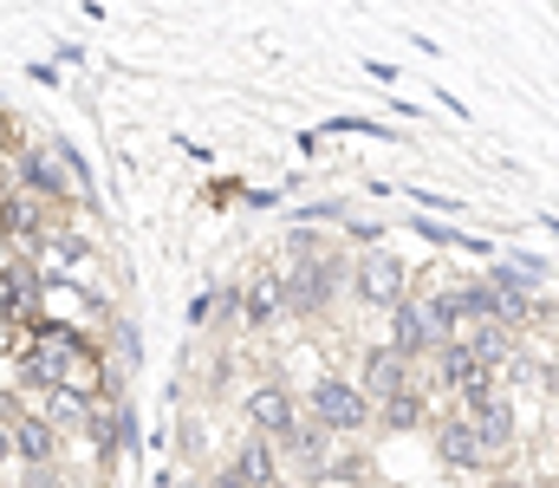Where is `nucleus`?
Wrapping results in <instances>:
<instances>
[{"mask_svg":"<svg viewBox=\"0 0 559 488\" xmlns=\"http://www.w3.org/2000/svg\"><path fill=\"white\" fill-rule=\"evenodd\" d=\"M475 365H481V358H475L468 345H442V384H449V391H455V384H462Z\"/></svg>","mask_w":559,"mask_h":488,"instance_id":"14","label":"nucleus"},{"mask_svg":"<svg viewBox=\"0 0 559 488\" xmlns=\"http://www.w3.org/2000/svg\"><path fill=\"white\" fill-rule=\"evenodd\" d=\"M248 424H254V437H286V430L299 424V404H293V391H280V384L248 391Z\"/></svg>","mask_w":559,"mask_h":488,"instance_id":"5","label":"nucleus"},{"mask_svg":"<svg viewBox=\"0 0 559 488\" xmlns=\"http://www.w3.org/2000/svg\"><path fill=\"white\" fill-rule=\"evenodd\" d=\"M26 371L46 384V391H72V397H98L105 384H118L111 378V365L72 332V325H33L26 332Z\"/></svg>","mask_w":559,"mask_h":488,"instance_id":"1","label":"nucleus"},{"mask_svg":"<svg viewBox=\"0 0 559 488\" xmlns=\"http://www.w3.org/2000/svg\"><path fill=\"white\" fill-rule=\"evenodd\" d=\"M0 235H13V248H20V254L46 248V235H39V202H33V195H20V189H7V195H0Z\"/></svg>","mask_w":559,"mask_h":488,"instance_id":"7","label":"nucleus"},{"mask_svg":"<svg viewBox=\"0 0 559 488\" xmlns=\"http://www.w3.org/2000/svg\"><path fill=\"white\" fill-rule=\"evenodd\" d=\"M312 424H319L325 437H352V430L371 424V397H365L358 384H345V378H319V384H312Z\"/></svg>","mask_w":559,"mask_h":488,"instance_id":"2","label":"nucleus"},{"mask_svg":"<svg viewBox=\"0 0 559 488\" xmlns=\"http://www.w3.org/2000/svg\"><path fill=\"white\" fill-rule=\"evenodd\" d=\"M280 307H286V274H261L254 287H248V325H274L280 320Z\"/></svg>","mask_w":559,"mask_h":488,"instance_id":"12","label":"nucleus"},{"mask_svg":"<svg viewBox=\"0 0 559 488\" xmlns=\"http://www.w3.org/2000/svg\"><path fill=\"white\" fill-rule=\"evenodd\" d=\"M468 430H475V443H481V456L495 463L508 443H514V410H508V397H495V404H481L475 417H468Z\"/></svg>","mask_w":559,"mask_h":488,"instance_id":"9","label":"nucleus"},{"mask_svg":"<svg viewBox=\"0 0 559 488\" xmlns=\"http://www.w3.org/2000/svg\"><path fill=\"white\" fill-rule=\"evenodd\" d=\"M0 417H7V424H0V430H7V443H13L33 469H46V463H52V424H46L39 410H13L7 397H0Z\"/></svg>","mask_w":559,"mask_h":488,"instance_id":"4","label":"nucleus"},{"mask_svg":"<svg viewBox=\"0 0 559 488\" xmlns=\"http://www.w3.org/2000/svg\"><path fill=\"white\" fill-rule=\"evenodd\" d=\"M13 182H20V195H33V202L72 195V176H59V169L39 157V151H13Z\"/></svg>","mask_w":559,"mask_h":488,"instance_id":"6","label":"nucleus"},{"mask_svg":"<svg viewBox=\"0 0 559 488\" xmlns=\"http://www.w3.org/2000/svg\"><path fill=\"white\" fill-rule=\"evenodd\" d=\"M423 345H436V332H429V320H423V307H391V352L397 358H417Z\"/></svg>","mask_w":559,"mask_h":488,"instance_id":"11","label":"nucleus"},{"mask_svg":"<svg viewBox=\"0 0 559 488\" xmlns=\"http://www.w3.org/2000/svg\"><path fill=\"white\" fill-rule=\"evenodd\" d=\"M358 391H365V397H384V404H391L397 391H411V358H397L391 345H378V352L365 358V384H358Z\"/></svg>","mask_w":559,"mask_h":488,"instance_id":"8","label":"nucleus"},{"mask_svg":"<svg viewBox=\"0 0 559 488\" xmlns=\"http://www.w3.org/2000/svg\"><path fill=\"white\" fill-rule=\"evenodd\" d=\"M417 417H423V397H417V391H397V397L384 404V424H391V430H411Z\"/></svg>","mask_w":559,"mask_h":488,"instance_id":"15","label":"nucleus"},{"mask_svg":"<svg viewBox=\"0 0 559 488\" xmlns=\"http://www.w3.org/2000/svg\"><path fill=\"white\" fill-rule=\"evenodd\" d=\"M436 450H442V463L449 469H481L488 456H481V443H475V430H468V417H449L442 424V437H436Z\"/></svg>","mask_w":559,"mask_h":488,"instance_id":"10","label":"nucleus"},{"mask_svg":"<svg viewBox=\"0 0 559 488\" xmlns=\"http://www.w3.org/2000/svg\"><path fill=\"white\" fill-rule=\"evenodd\" d=\"M358 294H365L371 307H384V313L404 307V300H411V267H404L397 254H365V261H358Z\"/></svg>","mask_w":559,"mask_h":488,"instance_id":"3","label":"nucleus"},{"mask_svg":"<svg viewBox=\"0 0 559 488\" xmlns=\"http://www.w3.org/2000/svg\"><path fill=\"white\" fill-rule=\"evenodd\" d=\"M235 476H241L248 488H274L280 483V463H274V450H267V437H248V443H241Z\"/></svg>","mask_w":559,"mask_h":488,"instance_id":"13","label":"nucleus"}]
</instances>
